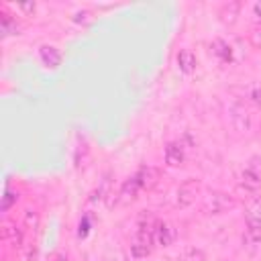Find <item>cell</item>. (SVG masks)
<instances>
[{
    "label": "cell",
    "mask_w": 261,
    "mask_h": 261,
    "mask_svg": "<svg viewBox=\"0 0 261 261\" xmlns=\"http://www.w3.org/2000/svg\"><path fill=\"white\" fill-rule=\"evenodd\" d=\"M141 192H143V188H141L139 179H137L135 175H130L128 179L122 181L118 194H114L112 206H126V204H130V202H135V200L141 196Z\"/></svg>",
    "instance_id": "3957f363"
},
{
    "label": "cell",
    "mask_w": 261,
    "mask_h": 261,
    "mask_svg": "<svg viewBox=\"0 0 261 261\" xmlns=\"http://www.w3.org/2000/svg\"><path fill=\"white\" fill-rule=\"evenodd\" d=\"M251 12H253L255 22H257V24H261V0H259V2H255V4L251 6Z\"/></svg>",
    "instance_id": "d4e9b609"
},
{
    "label": "cell",
    "mask_w": 261,
    "mask_h": 261,
    "mask_svg": "<svg viewBox=\"0 0 261 261\" xmlns=\"http://www.w3.org/2000/svg\"><path fill=\"white\" fill-rule=\"evenodd\" d=\"M245 222H247V228H261V196L249 204L245 212Z\"/></svg>",
    "instance_id": "4fadbf2b"
},
{
    "label": "cell",
    "mask_w": 261,
    "mask_h": 261,
    "mask_svg": "<svg viewBox=\"0 0 261 261\" xmlns=\"http://www.w3.org/2000/svg\"><path fill=\"white\" fill-rule=\"evenodd\" d=\"M177 67H179V71L186 73V75L194 73L196 67H198V59H196V55H194L190 49H181V51L177 53Z\"/></svg>",
    "instance_id": "7c38bea8"
},
{
    "label": "cell",
    "mask_w": 261,
    "mask_h": 261,
    "mask_svg": "<svg viewBox=\"0 0 261 261\" xmlns=\"http://www.w3.org/2000/svg\"><path fill=\"white\" fill-rule=\"evenodd\" d=\"M251 100H253L257 106H261V86L253 88V92H251Z\"/></svg>",
    "instance_id": "484cf974"
},
{
    "label": "cell",
    "mask_w": 261,
    "mask_h": 261,
    "mask_svg": "<svg viewBox=\"0 0 261 261\" xmlns=\"http://www.w3.org/2000/svg\"><path fill=\"white\" fill-rule=\"evenodd\" d=\"M39 59H41V63H43L47 69H57V67L61 65V61H63V55H61V51H59L57 47H53V45H41V47H39Z\"/></svg>",
    "instance_id": "52a82bcc"
},
{
    "label": "cell",
    "mask_w": 261,
    "mask_h": 261,
    "mask_svg": "<svg viewBox=\"0 0 261 261\" xmlns=\"http://www.w3.org/2000/svg\"><path fill=\"white\" fill-rule=\"evenodd\" d=\"M2 239L12 243L14 247H20V243H22V228L16 222H4L2 224Z\"/></svg>",
    "instance_id": "9a60e30c"
},
{
    "label": "cell",
    "mask_w": 261,
    "mask_h": 261,
    "mask_svg": "<svg viewBox=\"0 0 261 261\" xmlns=\"http://www.w3.org/2000/svg\"><path fill=\"white\" fill-rule=\"evenodd\" d=\"M186 145L184 141H171L165 145V151H163V157H165V163L169 167H179L184 161H186Z\"/></svg>",
    "instance_id": "8992f818"
},
{
    "label": "cell",
    "mask_w": 261,
    "mask_h": 261,
    "mask_svg": "<svg viewBox=\"0 0 261 261\" xmlns=\"http://www.w3.org/2000/svg\"><path fill=\"white\" fill-rule=\"evenodd\" d=\"M151 251H153V245H147V243H141V241L130 243V257H135V259H143V257L151 255Z\"/></svg>",
    "instance_id": "e0dca14e"
},
{
    "label": "cell",
    "mask_w": 261,
    "mask_h": 261,
    "mask_svg": "<svg viewBox=\"0 0 261 261\" xmlns=\"http://www.w3.org/2000/svg\"><path fill=\"white\" fill-rule=\"evenodd\" d=\"M35 2H24V4H16V10H20V12H24L27 16H33V12H35Z\"/></svg>",
    "instance_id": "603a6c76"
},
{
    "label": "cell",
    "mask_w": 261,
    "mask_h": 261,
    "mask_svg": "<svg viewBox=\"0 0 261 261\" xmlns=\"http://www.w3.org/2000/svg\"><path fill=\"white\" fill-rule=\"evenodd\" d=\"M133 175L139 179L143 192H145V190L149 192V190L155 188V184L159 181V169H157V167H151V165H143V167H139Z\"/></svg>",
    "instance_id": "ba28073f"
},
{
    "label": "cell",
    "mask_w": 261,
    "mask_h": 261,
    "mask_svg": "<svg viewBox=\"0 0 261 261\" xmlns=\"http://www.w3.org/2000/svg\"><path fill=\"white\" fill-rule=\"evenodd\" d=\"M181 261H206V255H204V251H202V249L190 247V249H186V253H184Z\"/></svg>",
    "instance_id": "44dd1931"
},
{
    "label": "cell",
    "mask_w": 261,
    "mask_h": 261,
    "mask_svg": "<svg viewBox=\"0 0 261 261\" xmlns=\"http://www.w3.org/2000/svg\"><path fill=\"white\" fill-rule=\"evenodd\" d=\"M243 243L249 247H255L261 243V228H247L243 234Z\"/></svg>",
    "instance_id": "d6986e66"
},
{
    "label": "cell",
    "mask_w": 261,
    "mask_h": 261,
    "mask_svg": "<svg viewBox=\"0 0 261 261\" xmlns=\"http://www.w3.org/2000/svg\"><path fill=\"white\" fill-rule=\"evenodd\" d=\"M175 241V230L169 222L165 220H159L157 222V228H155V245L159 247H169L171 243Z\"/></svg>",
    "instance_id": "9c48e42d"
},
{
    "label": "cell",
    "mask_w": 261,
    "mask_h": 261,
    "mask_svg": "<svg viewBox=\"0 0 261 261\" xmlns=\"http://www.w3.org/2000/svg\"><path fill=\"white\" fill-rule=\"evenodd\" d=\"M106 196H112L110 194V173H106L104 177H102V181H100V186H98V190L94 192V198L92 200H104Z\"/></svg>",
    "instance_id": "ac0fdd59"
},
{
    "label": "cell",
    "mask_w": 261,
    "mask_h": 261,
    "mask_svg": "<svg viewBox=\"0 0 261 261\" xmlns=\"http://www.w3.org/2000/svg\"><path fill=\"white\" fill-rule=\"evenodd\" d=\"M241 186L253 194H257L261 190V157L259 155H253L247 161V165L241 173Z\"/></svg>",
    "instance_id": "7a4b0ae2"
},
{
    "label": "cell",
    "mask_w": 261,
    "mask_h": 261,
    "mask_svg": "<svg viewBox=\"0 0 261 261\" xmlns=\"http://www.w3.org/2000/svg\"><path fill=\"white\" fill-rule=\"evenodd\" d=\"M241 8H243V4L241 2H226V4H222L220 6V10H218V16H220V20L224 22V24H234L237 22V18H239V14H241Z\"/></svg>",
    "instance_id": "30bf717a"
},
{
    "label": "cell",
    "mask_w": 261,
    "mask_h": 261,
    "mask_svg": "<svg viewBox=\"0 0 261 261\" xmlns=\"http://www.w3.org/2000/svg\"><path fill=\"white\" fill-rule=\"evenodd\" d=\"M22 27L16 22V18L12 14L6 12V8H2V18H0V33H2V39L10 37V35H20Z\"/></svg>",
    "instance_id": "8fae6325"
},
{
    "label": "cell",
    "mask_w": 261,
    "mask_h": 261,
    "mask_svg": "<svg viewBox=\"0 0 261 261\" xmlns=\"http://www.w3.org/2000/svg\"><path fill=\"white\" fill-rule=\"evenodd\" d=\"M200 192H202V181L196 179V177H190V179H186V181L179 184L177 196H175V204L179 208H186V206H190V204L196 202V198L200 196Z\"/></svg>",
    "instance_id": "277c9868"
},
{
    "label": "cell",
    "mask_w": 261,
    "mask_h": 261,
    "mask_svg": "<svg viewBox=\"0 0 261 261\" xmlns=\"http://www.w3.org/2000/svg\"><path fill=\"white\" fill-rule=\"evenodd\" d=\"M210 49H212L214 57H216L220 63H230V61H232V49H230V45H228L224 39H214L212 45H210Z\"/></svg>",
    "instance_id": "5bb4252c"
},
{
    "label": "cell",
    "mask_w": 261,
    "mask_h": 261,
    "mask_svg": "<svg viewBox=\"0 0 261 261\" xmlns=\"http://www.w3.org/2000/svg\"><path fill=\"white\" fill-rule=\"evenodd\" d=\"M22 222H24L27 230L37 232V230H39V222H41L39 212H37L35 208H27V210H24V218H22Z\"/></svg>",
    "instance_id": "2e32d148"
},
{
    "label": "cell",
    "mask_w": 261,
    "mask_h": 261,
    "mask_svg": "<svg viewBox=\"0 0 261 261\" xmlns=\"http://www.w3.org/2000/svg\"><path fill=\"white\" fill-rule=\"evenodd\" d=\"M249 43L255 47V49H261V24H255L249 33Z\"/></svg>",
    "instance_id": "7402d4cb"
},
{
    "label": "cell",
    "mask_w": 261,
    "mask_h": 261,
    "mask_svg": "<svg viewBox=\"0 0 261 261\" xmlns=\"http://www.w3.org/2000/svg\"><path fill=\"white\" fill-rule=\"evenodd\" d=\"M237 206V200L226 194V192H210L202 204V210L208 216H216V214H224L228 210H232Z\"/></svg>",
    "instance_id": "6da1fadb"
},
{
    "label": "cell",
    "mask_w": 261,
    "mask_h": 261,
    "mask_svg": "<svg viewBox=\"0 0 261 261\" xmlns=\"http://www.w3.org/2000/svg\"><path fill=\"white\" fill-rule=\"evenodd\" d=\"M228 116H230V122H232L234 130H239V133L251 130V114H249V110L245 108V104L234 102V104L228 108Z\"/></svg>",
    "instance_id": "5b68a950"
},
{
    "label": "cell",
    "mask_w": 261,
    "mask_h": 261,
    "mask_svg": "<svg viewBox=\"0 0 261 261\" xmlns=\"http://www.w3.org/2000/svg\"><path fill=\"white\" fill-rule=\"evenodd\" d=\"M75 22H82V24H86V22H90L92 20V16H90V12H86V10H82V12H77L75 16H71Z\"/></svg>",
    "instance_id": "cb8c5ba5"
},
{
    "label": "cell",
    "mask_w": 261,
    "mask_h": 261,
    "mask_svg": "<svg viewBox=\"0 0 261 261\" xmlns=\"http://www.w3.org/2000/svg\"><path fill=\"white\" fill-rule=\"evenodd\" d=\"M16 202H18V194L12 192L10 188H6L4 190V196H2V212H8Z\"/></svg>",
    "instance_id": "ffe728a7"
}]
</instances>
